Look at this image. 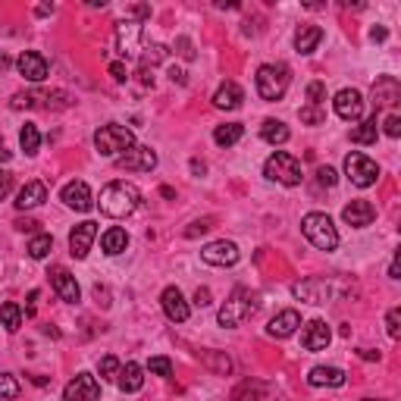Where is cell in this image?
Listing matches in <instances>:
<instances>
[{
  "instance_id": "obj_55",
  "label": "cell",
  "mask_w": 401,
  "mask_h": 401,
  "mask_svg": "<svg viewBox=\"0 0 401 401\" xmlns=\"http://www.w3.org/2000/svg\"><path fill=\"white\" fill-rule=\"evenodd\" d=\"M361 357H364V361H379V351H370V348H361Z\"/></svg>"
},
{
  "instance_id": "obj_41",
  "label": "cell",
  "mask_w": 401,
  "mask_h": 401,
  "mask_svg": "<svg viewBox=\"0 0 401 401\" xmlns=\"http://www.w3.org/2000/svg\"><path fill=\"white\" fill-rule=\"evenodd\" d=\"M385 330H389L392 339H401V310L398 308H392L385 313Z\"/></svg>"
},
{
  "instance_id": "obj_43",
  "label": "cell",
  "mask_w": 401,
  "mask_h": 401,
  "mask_svg": "<svg viewBox=\"0 0 401 401\" xmlns=\"http://www.w3.org/2000/svg\"><path fill=\"white\" fill-rule=\"evenodd\" d=\"M207 364L216 370V373H229V370H232V361H229V357H223V354H216V351L207 354Z\"/></svg>"
},
{
  "instance_id": "obj_23",
  "label": "cell",
  "mask_w": 401,
  "mask_h": 401,
  "mask_svg": "<svg viewBox=\"0 0 401 401\" xmlns=\"http://www.w3.org/2000/svg\"><path fill=\"white\" fill-rule=\"evenodd\" d=\"M398 98H401V85L395 76H379L373 82V104L376 107H392V104H398Z\"/></svg>"
},
{
  "instance_id": "obj_36",
  "label": "cell",
  "mask_w": 401,
  "mask_h": 401,
  "mask_svg": "<svg viewBox=\"0 0 401 401\" xmlns=\"http://www.w3.org/2000/svg\"><path fill=\"white\" fill-rule=\"evenodd\" d=\"M19 392H23V385H19L16 376H13V373H0V398L13 401V398H19Z\"/></svg>"
},
{
  "instance_id": "obj_32",
  "label": "cell",
  "mask_w": 401,
  "mask_h": 401,
  "mask_svg": "<svg viewBox=\"0 0 401 401\" xmlns=\"http://www.w3.org/2000/svg\"><path fill=\"white\" fill-rule=\"evenodd\" d=\"M0 326H4L6 332H16L19 326H23V308H19L16 301L0 304Z\"/></svg>"
},
{
  "instance_id": "obj_51",
  "label": "cell",
  "mask_w": 401,
  "mask_h": 401,
  "mask_svg": "<svg viewBox=\"0 0 401 401\" xmlns=\"http://www.w3.org/2000/svg\"><path fill=\"white\" fill-rule=\"evenodd\" d=\"M38 226H41V223L28 220V216H25V220H16V229H19V232H38Z\"/></svg>"
},
{
  "instance_id": "obj_4",
  "label": "cell",
  "mask_w": 401,
  "mask_h": 401,
  "mask_svg": "<svg viewBox=\"0 0 401 401\" xmlns=\"http://www.w3.org/2000/svg\"><path fill=\"white\" fill-rule=\"evenodd\" d=\"M301 232L308 236V242L313 248H320V251H335V248H339V232H335V226L326 214H317V210L308 214L301 220Z\"/></svg>"
},
{
  "instance_id": "obj_34",
  "label": "cell",
  "mask_w": 401,
  "mask_h": 401,
  "mask_svg": "<svg viewBox=\"0 0 401 401\" xmlns=\"http://www.w3.org/2000/svg\"><path fill=\"white\" fill-rule=\"evenodd\" d=\"M19 148H23L28 157H35V154H38V148H41V132H38V126H32V122H25V126H23V132H19Z\"/></svg>"
},
{
  "instance_id": "obj_3",
  "label": "cell",
  "mask_w": 401,
  "mask_h": 401,
  "mask_svg": "<svg viewBox=\"0 0 401 401\" xmlns=\"http://www.w3.org/2000/svg\"><path fill=\"white\" fill-rule=\"evenodd\" d=\"M132 144H135L132 129L116 126V122H110V126H100L98 132H94V148H98L100 157H113L116 160L120 154H126Z\"/></svg>"
},
{
  "instance_id": "obj_2",
  "label": "cell",
  "mask_w": 401,
  "mask_h": 401,
  "mask_svg": "<svg viewBox=\"0 0 401 401\" xmlns=\"http://www.w3.org/2000/svg\"><path fill=\"white\" fill-rule=\"evenodd\" d=\"M291 85V72L286 63H264L257 69V94L264 100H282Z\"/></svg>"
},
{
  "instance_id": "obj_22",
  "label": "cell",
  "mask_w": 401,
  "mask_h": 401,
  "mask_svg": "<svg viewBox=\"0 0 401 401\" xmlns=\"http://www.w3.org/2000/svg\"><path fill=\"white\" fill-rule=\"evenodd\" d=\"M298 326H301V313L298 310H282L267 323V335H273V339H289V335H295Z\"/></svg>"
},
{
  "instance_id": "obj_21",
  "label": "cell",
  "mask_w": 401,
  "mask_h": 401,
  "mask_svg": "<svg viewBox=\"0 0 401 401\" xmlns=\"http://www.w3.org/2000/svg\"><path fill=\"white\" fill-rule=\"evenodd\" d=\"M138 41H141V23L126 19V23L116 25V45H120L122 57H135L138 54Z\"/></svg>"
},
{
  "instance_id": "obj_48",
  "label": "cell",
  "mask_w": 401,
  "mask_h": 401,
  "mask_svg": "<svg viewBox=\"0 0 401 401\" xmlns=\"http://www.w3.org/2000/svg\"><path fill=\"white\" fill-rule=\"evenodd\" d=\"M110 76L116 79V82H126V79H129V69L122 66V63H110Z\"/></svg>"
},
{
  "instance_id": "obj_16",
  "label": "cell",
  "mask_w": 401,
  "mask_h": 401,
  "mask_svg": "<svg viewBox=\"0 0 401 401\" xmlns=\"http://www.w3.org/2000/svg\"><path fill=\"white\" fill-rule=\"evenodd\" d=\"M160 304H163V313L173 320V323H185L188 313H192V308H188V301H185V295H182L176 286L163 289V295H160Z\"/></svg>"
},
{
  "instance_id": "obj_11",
  "label": "cell",
  "mask_w": 401,
  "mask_h": 401,
  "mask_svg": "<svg viewBox=\"0 0 401 401\" xmlns=\"http://www.w3.org/2000/svg\"><path fill=\"white\" fill-rule=\"evenodd\" d=\"M332 107H335V113H339V120L357 122L364 116V94L357 88H342L339 94H335Z\"/></svg>"
},
{
  "instance_id": "obj_14",
  "label": "cell",
  "mask_w": 401,
  "mask_h": 401,
  "mask_svg": "<svg viewBox=\"0 0 401 401\" xmlns=\"http://www.w3.org/2000/svg\"><path fill=\"white\" fill-rule=\"evenodd\" d=\"M94 238H98V223H91V220L79 223L76 229L69 232V251H72V257H79V260L88 257Z\"/></svg>"
},
{
  "instance_id": "obj_28",
  "label": "cell",
  "mask_w": 401,
  "mask_h": 401,
  "mask_svg": "<svg viewBox=\"0 0 401 401\" xmlns=\"http://www.w3.org/2000/svg\"><path fill=\"white\" fill-rule=\"evenodd\" d=\"M116 385H120L122 392H138L144 385V370H141V364H135V361H129L126 367L120 370V376H116Z\"/></svg>"
},
{
  "instance_id": "obj_46",
  "label": "cell",
  "mask_w": 401,
  "mask_h": 401,
  "mask_svg": "<svg viewBox=\"0 0 401 401\" xmlns=\"http://www.w3.org/2000/svg\"><path fill=\"white\" fill-rule=\"evenodd\" d=\"M35 104H38V94H25V91L13 94V107H16V110H23V107H35Z\"/></svg>"
},
{
  "instance_id": "obj_8",
  "label": "cell",
  "mask_w": 401,
  "mask_h": 401,
  "mask_svg": "<svg viewBox=\"0 0 401 401\" xmlns=\"http://www.w3.org/2000/svg\"><path fill=\"white\" fill-rule=\"evenodd\" d=\"M116 166L126 173H151L157 166V154L151 148H144V144H132L126 154L116 157Z\"/></svg>"
},
{
  "instance_id": "obj_58",
  "label": "cell",
  "mask_w": 401,
  "mask_h": 401,
  "mask_svg": "<svg viewBox=\"0 0 401 401\" xmlns=\"http://www.w3.org/2000/svg\"><path fill=\"white\" fill-rule=\"evenodd\" d=\"M389 276H392V279H398V260H392V267H389Z\"/></svg>"
},
{
  "instance_id": "obj_15",
  "label": "cell",
  "mask_w": 401,
  "mask_h": 401,
  "mask_svg": "<svg viewBox=\"0 0 401 401\" xmlns=\"http://www.w3.org/2000/svg\"><path fill=\"white\" fill-rule=\"evenodd\" d=\"M16 69H19V76H25L28 82H45L47 79V60L38 54V50H25V54H19V60H16Z\"/></svg>"
},
{
  "instance_id": "obj_56",
  "label": "cell",
  "mask_w": 401,
  "mask_h": 401,
  "mask_svg": "<svg viewBox=\"0 0 401 401\" xmlns=\"http://www.w3.org/2000/svg\"><path fill=\"white\" fill-rule=\"evenodd\" d=\"M13 154H10V151H6V144L4 141H0V163H6V160H10Z\"/></svg>"
},
{
  "instance_id": "obj_47",
  "label": "cell",
  "mask_w": 401,
  "mask_h": 401,
  "mask_svg": "<svg viewBox=\"0 0 401 401\" xmlns=\"http://www.w3.org/2000/svg\"><path fill=\"white\" fill-rule=\"evenodd\" d=\"M10 192H13V173L0 170V201H4Z\"/></svg>"
},
{
  "instance_id": "obj_29",
  "label": "cell",
  "mask_w": 401,
  "mask_h": 401,
  "mask_svg": "<svg viewBox=\"0 0 401 401\" xmlns=\"http://www.w3.org/2000/svg\"><path fill=\"white\" fill-rule=\"evenodd\" d=\"M100 248H104V254H110V257H116V254H122V251L129 248V236H126V229H120V226L107 229L104 236H100Z\"/></svg>"
},
{
  "instance_id": "obj_40",
  "label": "cell",
  "mask_w": 401,
  "mask_h": 401,
  "mask_svg": "<svg viewBox=\"0 0 401 401\" xmlns=\"http://www.w3.org/2000/svg\"><path fill=\"white\" fill-rule=\"evenodd\" d=\"M214 229V216H204V220H194L192 226L185 229V238H198V236H204V232H210Z\"/></svg>"
},
{
  "instance_id": "obj_9",
  "label": "cell",
  "mask_w": 401,
  "mask_h": 401,
  "mask_svg": "<svg viewBox=\"0 0 401 401\" xmlns=\"http://www.w3.org/2000/svg\"><path fill=\"white\" fill-rule=\"evenodd\" d=\"M232 401H286L276 385L260 383V379H245L236 392H232Z\"/></svg>"
},
{
  "instance_id": "obj_5",
  "label": "cell",
  "mask_w": 401,
  "mask_h": 401,
  "mask_svg": "<svg viewBox=\"0 0 401 401\" xmlns=\"http://www.w3.org/2000/svg\"><path fill=\"white\" fill-rule=\"evenodd\" d=\"M257 310V298H254V291L248 289H236L229 295V301L220 308V326H226V330H232V326H242L251 313Z\"/></svg>"
},
{
  "instance_id": "obj_30",
  "label": "cell",
  "mask_w": 401,
  "mask_h": 401,
  "mask_svg": "<svg viewBox=\"0 0 401 401\" xmlns=\"http://www.w3.org/2000/svg\"><path fill=\"white\" fill-rule=\"evenodd\" d=\"M242 135H245L242 122H226V126H216L214 129V141L220 144V148H232L236 141H242Z\"/></svg>"
},
{
  "instance_id": "obj_59",
  "label": "cell",
  "mask_w": 401,
  "mask_h": 401,
  "mask_svg": "<svg viewBox=\"0 0 401 401\" xmlns=\"http://www.w3.org/2000/svg\"><path fill=\"white\" fill-rule=\"evenodd\" d=\"M364 401H376V398H364Z\"/></svg>"
},
{
  "instance_id": "obj_27",
  "label": "cell",
  "mask_w": 401,
  "mask_h": 401,
  "mask_svg": "<svg viewBox=\"0 0 401 401\" xmlns=\"http://www.w3.org/2000/svg\"><path fill=\"white\" fill-rule=\"evenodd\" d=\"M320 41H323V28L320 25H301L295 32V50L298 54H313Z\"/></svg>"
},
{
  "instance_id": "obj_33",
  "label": "cell",
  "mask_w": 401,
  "mask_h": 401,
  "mask_svg": "<svg viewBox=\"0 0 401 401\" xmlns=\"http://www.w3.org/2000/svg\"><path fill=\"white\" fill-rule=\"evenodd\" d=\"M376 135H379V122H376V116H370V120H364L357 129H351V141H354V144H373V141H376Z\"/></svg>"
},
{
  "instance_id": "obj_25",
  "label": "cell",
  "mask_w": 401,
  "mask_h": 401,
  "mask_svg": "<svg viewBox=\"0 0 401 401\" xmlns=\"http://www.w3.org/2000/svg\"><path fill=\"white\" fill-rule=\"evenodd\" d=\"M242 100H245V91L236 82H223L214 94V107H220V110H238Z\"/></svg>"
},
{
  "instance_id": "obj_20",
  "label": "cell",
  "mask_w": 401,
  "mask_h": 401,
  "mask_svg": "<svg viewBox=\"0 0 401 401\" xmlns=\"http://www.w3.org/2000/svg\"><path fill=\"white\" fill-rule=\"evenodd\" d=\"M342 220L348 226H354V229H364V226H370L376 220V207L370 201H351L342 210Z\"/></svg>"
},
{
  "instance_id": "obj_12",
  "label": "cell",
  "mask_w": 401,
  "mask_h": 401,
  "mask_svg": "<svg viewBox=\"0 0 401 401\" xmlns=\"http://www.w3.org/2000/svg\"><path fill=\"white\" fill-rule=\"evenodd\" d=\"M98 395H100V383L91 373H79L63 389V401H98Z\"/></svg>"
},
{
  "instance_id": "obj_1",
  "label": "cell",
  "mask_w": 401,
  "mask_h": 401,
  "mask_svg": "<svg viewBox=\"0 0 401 401\" xmlns=\"http://www.w3.org/2000/svg\"><path fill=\"white\" fill-rule=\"evenodd\" d=\"M100 214L110 216V220H126V216H132L138 210V204H141V192L132 185V182H107L104 188H100Z\"/></svg>"
},
{
  "instance_id": "obj_31",
  "label": "cell",
  "mask_w": 401,
  "mask_h": 401,
  "mask_svg": "<svg viewBox=\"0 0 401 401\" xmlns=\"http://www.w3.org/2000/svg\"><path fill=\"white\" fill-rule=\"evenodd\" d=\"M260 138H264L267 144H286L289 141V126L279 120H264V126H260Z\"/></svg>"
},
{
  "instance_id": "obj_24",
  "label": "cell",
  "mask_w": 401,
  "mask_h": 401,
  "mask_svg": "<svg viewBox=\"0 0 401 401\" xmlns=\"http://www.w3.org/2000/svg\"><path fill=\"white\" fill-rule=\"evenodd\" d=\"M47 201V185L45 182H25L23 188H19V194H16V207L19 210H32V207H38V204H45Z\"/></svg>"
},
{
  "instance_id": "obj_39",
  "label": "cell",
  "mask_w": 401,
  "mask_h": 401,
  "mask_svg": "<svg viewBox=\"0 0 401 401\" xmlns=\"http://www.w3.org/2000/svg\"><path fill=\"white\" fill-rule=\"evenodd\" d=\"M326 120V110L323 107H301V122H308V126H320V122Z\"/></svg>"
},
{
  "instance_id": "obj_26",
  "label": "cell",
  "mask_w": 401,
  "mask_h": 401,
  "mask_svg": "<svg viewBox=\"0 0 401 401\" xmlns=\"http://www.w3.org/2000/svg\"><path fill=\"white\" fill-rule=\"evenodd\" d=\"M308 383L313 389H320V385H332V389H339V385H345V370L339 367H313L308 373Z\"/></svg>"
},
{
  "instance_id": "obj_18",
  "label": "cell",
  "mask_w": 401,
  "mask_h": 401,
  "mask_svg": "<svg viewBox=\"0 0 401 401\" xmlns=\"http://www.w3.org/2000/svg\"><path fill=\"white\" fill-rule=\"evenodd\" d=\"M330 342H332V332H330V326H326L323 320H310V323L304 326L301 345L308 348V351H326V348H330Z\"/></svg>"
},
{
  "instance_id": "obj_37",
  "label": "cell",
  "mask_w": 401,
  "mask_h": 401,
  "mask_svg": "<svg viewBox=\"0 0 401 401\" xmlns=\"http://www.w3.org/2000/svg\"><path fill=\"white\" fill-rule=\"evenodd\" d=\"M100 379H104V383H116V376H120V370H122V364L116 361L113 354H107V357H100Z\"/></svg>"
},
{
  "instance_id": "obj_6",
  "label": "cell",
  "mask_w": 401,
  "mask_h": 401,
  "mask_svg": "<svg viewBox=\"0 0 401 401\" xmlns=\"http://www.w3.org/2000/svg\"><path fill=\"white\" fill-rule=\"evenodd\" d=\"M264 176L279 182V185H301V163L291 154H286V151H276V154L267 157Z\"/></svg>"
},
{
  "instance_id": "obj_10",
  "label": "cell",
  "mask_w": 401,
  "mask_h": 401,
  "mask_svg": "<svg viewBox=\"0 0 401 401\" xmlns=\"http://www.w3.org/2000/svg\"><path fill=\"white\" fill-rule=\"evenodd\" d=\"M201 257L210 267H232V264H238L242 251H238L236 242H226L223 238V242H210L207 248H201Z\"/></svg>"
},
{
  "instance_id": "obj_35",
  "label": "cell",
  "mask_w": 401,
  "mask_h": 401,
  "mask_svg": "<svg viewBox=\"0 0 401 401\" xmlns=\"http://www.w3.org/2000/svg\"><path fill=\"white\" fill-rule=\"evenodd\" d=\"M50 251H54V238L45 236V232H38V236L28 242V257L32 260H45Z\"/></svg>"
},
{
  "instance_id": "obj_42",
  "label": "cell",
  "mask_w": 401,
  "mask_h": 401,
  "mask_svg": "<svg viewBox=\"0 0 401 401\" xmlns=\"http://www.w3.org/2000/svg\"><path fill=\"white\" fill-rule=\"evenodd\" d=\"M308 100H310V107H323V100H326V85H323V82H310V85H308Z\"/></svg>"
},
{
  "instance_id": "obj_49",
  "label": "cell",
  "mask_w": 401,
  "mask_h": 401,
  "mask_svg": "<svg viewBox=\"0 0 401 401\" xmlns=\"http://www.w3.org/2000/svg\"><path fill=\"white\" fill-rule=\"evenodd\" d=\"M179 54H182V60H194V50H192V41L188 38H179Z\"/></svg>"
},
{
  "instance_id": "obj_7",
  "label": "cell",
  "mask_w": 401,
  "mask_h": 401,
  "mask_svg": "<svg viewBox=\"0 0 401 401\" xmlns=\"http://www.w3.org/2000/svg\"><path fill=\"white\" fill-rule=\"evenodd\" d=\"M345 173H348V179H351V185H357V188H370V185H376V179H379L376 160H370L367 154H357V151L345 157Z\"/></svg>"
},
{
  "instance_id": "obj_45",
  "label": "cell",
  "mask_w": 401,
  "mask_h": 401,
  "mask_svg": "<svg viewBox=\"0 0 401 401\" xmlns=\"http://www.w3.org/2000/svg\"><path fill=\"white\" fill-rule=\"evenodd\" d=\"M317 182H320V185H326V188H332L335 182H339V173H335L332 166H320V170H317Z\"/></svg>"
},
{
  "instance_id": "obj_17",
  "label": "cell",
  "mask_w": 401,
  "mask_h": 401,
  "mask_svg": "<svg viewBox=\"0 0 401 401\" xmlns=\"http://www.w3.org/2000/svg\"><path fill=\"white\" fill-rule=\"evenodd\" d=\"M50 286H54V291L60 295V301H66V304H76L79 298H82V289H79L76 276L63 267H57L54 273H50Z\"/></svg>"
},
{
  "instance_id": "obj_13",
  "label": "cell",
  "mask_w": 401,
  "mask_h": 401,
  "mask_svg": "<svg viewBox=\"0 0 401 401\" xmlns=\"http://www.w3.org/2000/svg\"><path fill=\"white\" fill-rule=\"evenodd\" d=\"M60 198H63L66 207L79 210V214H88V210L94 207V194H91L88 182H82V179L66 182V185H63V192H60Z\"/></svg>"
},
{
  "instance_id": "obj_53",
  "label": "cell",
  "mask_w": 401,
  "mask_h": 401,
  "mask_svg": "<svg viewBox=\"0 0 401 401\" xmlns=\"http://www.w3.org/2000/svg\"><path fill=\"white\" fill-rule=\"evenodd\" d=\"M47 13H54V4H38L35 6V16H47Z\"/></svg>"
},
{
  "instance_id": "obj_38",
  "label": "cell",
  "mask_w": 401,
  "mask_h": 401,
  "mask_svg": "<svg viewBox=\"0 0 401 401\" xmlns=\"http://www.w3.org/2000/svg\"><path fill=\"white\" fill-rule=\"evenodd\" d=\"M148 370H151V373H157V376H173V361H170V357H163V354H160V357H151V361H148Z\"/></svg>"
},
{
  "instance_id": "obj_19",
  "label": "cell",
  "mask_w": 401,
  "mask_h": 401,
  "mask_svg": "<svg viewBox=\"0 0 401 401\" xmlns=\"http://www.w3.org/2000/svg\"><path fill=\"white\" fill-rule=\"evenodd\" d=\"M295 298H301V301H308V304H326L330 301V295H332V289H330V282L326 279H304V282H295Z\"/></svg>"
},
{
  "instance_id": "obj_44",
  "label": "cell",
  "mask_w": 401,
  "mask_h": 401,
  "mask_svg": "<svg viewBox=\"0 0 401 401\" xmlns=\"http://www.w3.org/2000/svg\"><path fill=\"white\" fill-rule=\"evenodd\" d=\"M383 132L389 135V138H398V135H401V116H398V113H389V116H385Z\"/></svg>"
},
{
  "instance_id": "obj_52",
  "label": "cell",
  "mask_w": 401,
  "mask_h": 401,
  "mask_svg": "<svg viewBox=\"0 0 401 401\" xmlns=\"http://www.w3.org/2000/svg\"><path fill=\"white\" fill-rule=\"evenodd\" d=\"M370 38H373V41H385V38H389V32H385L383 25H376V28H370Z\"/></svg>"
},
{
  "instance_id": "obj_54",
  "label": "cell",
  "mask_w": 401,
  "mask_h": 401,
  "mask_svg": "<svg viewBox=\"0 0 401 401\" xmlns=\"http://www.w3.org/2000/svg\"><path fill=\"white\" fill-rule=\"evenodd\" d=\"M204 170H207L204 160H192V173H194V176H204Z\"/></svg>"
},
{
  "instance_id": "obj_50",
  "label": "cell",
  "mask_w": 401,
  "mask_h": 401,
  "mask_svg": "<svg viewBox=\"0 0 401 401\" xmlns=\"http://www.w3.org/2000/svg\"><path fill=\"white\" fill-rule=\"evenodd\" d=\"M194 304H198V308H207V304H210V289H198V291H194Z\"/></svg>"
},
{
  "instance_id": "obj_57",
  "label": "cell",
  "mask_w": 401,
  "mask_h": 401,
  "mask_svg": "<svg viewBox=\"0 0 401 401\" xmlns=\"http://www.w3.org/2000/svg\"><path fill=\"white\" fill-rule=\"evenodd\" d=\"M6 69H10V57L0 54V72H6Z\"/></svg>"
}]
</instances>
